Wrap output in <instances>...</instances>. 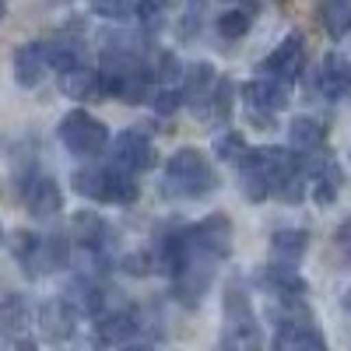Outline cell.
<instances>
[{
    "label": "cell",
    "instance_id": "obj_30",
    "mask_svg": "<svg viewBox=\"0 0 351 351\" xmlns=\"http://www.w3.org/2000/svg\"><path fill=\"white\" fill-rule=\"evenodd\" d=\"M152 106H155V112H162V116L176 112V109L183 106V88H176V84H158L155 92H152Z\"/></svg>",
    "mask_w": 351,
    "mask_h": 351
},
{
    "label": "cell",
    "instance_id": "obj_8",
    "mask_svg": "<svg viewBox=\"0 0 351 351\" xmlns=\"http://www.w3.org/2000/svg\"><path fill=\"white\" fill-rule=\"evenodd\" d=\"M243 95H246V106H250V120L260 123L263 130H274V116L281 109H288L291 102V84L281 81V77H271V74H256L243 84Z\"/></svg>",
    "mask_w": 351,
    "mask_h": 351
},
{
    "label": "cell",
    "instance_id": "obj_6",
    "mask_svg": "<svg viewBox=\"0 0 351 351\" xmlns=\"http://www.w3.org/2000/svg\"><path fill=\"white\" fill-rule=\"evenodd\" d=\"M71 183L81 197L99 200V204H134L141 197V186L134 180V172L120 165H106V169H77L71 176Z\"/></svg>",
    "mask_w": 351,
    "mask_h": 351
},
{
    "label": "cell",
    "instance_id": "obj_2",
    "mask_svg": "<svg viewBox=\"0 0 351 351\" xmlns=\"http://www.w3.org/2000/svg\"><path fill=\"white\" fill-rule=\"evenodd\" d=\"M239 186L246 193V200L260 204V200H281V204H302L306 190H309V169H306V155L291 152V148H250L239 158Z\"/></svg>",
    "mask_w": 351,
    "mask_h": 351
},
{
    "label": "cell",
    "instance_id": "obj_17",
    "mask_svg": "<svg viewBox=\"0 0 351 351\" xmlns=\"http://www.w3.org/2000/svg\"><path fill=\"white\" fill-rule=\"evenodd\" d=\"M60 92L67 99H77V102H99V99H106L102 74L92 71L88 64H77L71 71H60Z\"/></svg>",
    "mask_w": 351,
    "mask_h": 351
},
{
    "label": "cell",
    "instance_id": "obj_13",
    "mask_svg": "<svg viewBox=\"0 0 351 351\" xmlns=\"http://www.w3.org/2000/svg\"><path fill=\"white\" fill-rule=\"evenodd\" d=\"M302 67H306V43H302V36H288V39L278 43L274 53H267V60H263L256 71L260 74H271V77H281L288 84H295V77L302 74Z\"/></svg>",
    "mask_w": 351,
    "mask_h": 351
},
{
    "label": "cell",
    "instance_id": "obj_37",
    "mask_svg": "<svg viewBox=\"0 0 351 351\" xmlns=\"http://www.w3.org/2000/svg\"><path fill=\"white\" fill-rule=\"evenodd\" d=\"M0 243H4V232H0Z\"/></svg>",
    "mask_w": 351,
    "mask_h": 351
},
{
    "label": "cell",
    "instance_id": "obj_33",
    "mask_svg": "<svg viewBox=\"0 0 351 351\" xmlns=\"http://www.w3.org/2000/svg\"><path fill=\"white\" fill-rule=\"evenodd\" d=\"M165 8H169V0H144V21H158Z\"/></svg>",
    "mask_w": 351,
    "mask_h": 351
},
{
    "label": "cell",
    "instance_id": "obj_14",
    "mask_svg": "<svg viewBox=\"0 0 351 351\" xmlns=\"http://www.w3.org/2000/svg\"><path fill=\"white\" fill-rule=\"evenodd\" d=\"M271 344L278 351H324L327 337L319 334V327L313 324V316H299V319H285V324H278Z\"/></svg>",
    "mask_w": 351,
    "mask_h": 351
},
{
    "label": "cell",
    "instance_id": "obj_23",
    "mask_svg": "<svg viewBox=\"0 0 351 351\" xmlns=\"http://www.w3.org/2000/svg\"><path fill=\"white\" fill-rule=\"evenodd\" d=\"M74 239L92 256H102L109 246V225L95 211H81V215H74Z\"/></svg>",
    "mask_w": 351,
    "mask_h": 351
},
{
    "label": "cell",
    "instance_id": "obj_5",
    "mask_svg": "<svg viewBox=\"0 0 351 351\" xmlns=\"http://www.w3.org/2000/svg\"><path fill=\"white\" fill-rule=\"evenodd\" d=\"M225 330H221V344L225 348H260L263 334H260V319L253 313L246 281L239 274H232L225 285Z\"/></svg>",
    "mask_w": 351,
    "mask_h": 351
},
{
    "label": "cell",
    "instance_id": "obj_4",
    "mask_svg": "<svg viewBox=\"0 0 351 351\" xmlns=\"http://www.w3.org/2000/svg\"><path fill=\"white\" fill-rule=\"evenodd\" d=\"M221 186L215 165L197 148H180L165 158L162 169V193L169 200H204Z\"/></svg>",
    "mask_w": 351,
    "mask_h": 351
},
{
    "label": "cell",
    "instance_id": "obj_34",
    "mask_svg": "<svg viewBox=\"0 0 351 351\" xmlns=\"http://www.w3.org/2000/svg\"><path fill=\"white\" fill-rule=\"evenodd\" d=\"M228 4H236V8H246V11H256V8H260V0H228Z\"/></svg>",
    "mask_w": 351,
    "mask_h": 351
},
{
    "label": "cell",
    "instance_id": "obj_1",
    "mask_svg": "<svg viewBox=\"0 0 351 351\" xmlns=\"http://www.w3.org/2000/svg\"><path fill=\"white\" fill-rule=\"evenodd\" d=\"M155 271L172 274V295L183 306H197L204 291L211 288L218 263L232 253V221L225 215H208L197 225L176 228L158 236V243L148 250Z\"/></svg>",
    "mask_w": 351,
    "mask_h": 351
},
{
    "label": "cell",
    "instance_id": "obj_31",
    "mask_svg": "<svg viewBox=\"0 0 351 351\" xmlns=\"http://www.w3.org/2000/svg\"><path fill=\"white\" fill-rule=\"evenodd\" d=\"M200 18H204V0H186V14H183V25H180V36L183 39H193L197 36Z\"/></svg>",
    "mask_w": 351,
    "mask_h": 351
},
{
    "label": "cell",
    "instance_id": "obj_32",
    "mask_svg": "<svg viewBox=\"0 0 351 351\" xmlns=\"http://www.w3.org/2000/svg\"><path fill=\"white\" fill-rule=\"evenodd\" d=\"M334 250H337V256H341L344 267H351V218H344V221L337 225V232H334Z\"/></svg>",
    "mask_w": 351,
    "mask_h": 351
},
{
    "label": "cell",
    "instance_id": "obj_20",
    "mask_svg": "<svg viewBox=\"0 0 351 351\" xmlns=\"http://www.w3.org/2000/svg\"><path fill=\"white\" fill-rule=\"evenodd\" d=\"M77 309L67 302V299H56V302H46L39 309V324H43V334L46 341H67L74 334V324H77Z\"/></svg>",
    "mask_w": 351,
    "mask_h": 351
},
{
    "label": "cell",
    "instance_id": "obj_24",
    "mask_svg": "<svg viewBox=\"0 0 351 351\" xmlns=\"http://www.w3.org/2000/svg\"><path fill=\"white\" fill-rule=\"evenodd\" d=\"M327 141V130L319 120L313 116H295V120L288 123V148L299 152V155H309V152H319Z\"/></svg>",
    "mask_w": 351,
    "mask_h": 351
},
{
    "label": "cell",
    "instance_id": "obj_9",
    "mask_svg": "<svg viewBox=\"0 0 351 351\" xmlns=\"http://www.w3.org/2000/svg\"><path fill=\"white\" fill-rule=\"evenodd\" d=\"M112 165H120V169H127V172H148V169H155V162H158V152H155V144H152V137H148V127H130V130H123L120 137L112 141Z\"/></svg>",
    "mask_w": 351,
    "mask_h": 351
},
{
    "label": "cell",
    "instance_id": "obj_12",
    "mask_svg": "<svg viewBox=\"0 0 351 351\" xmlns=\"http://www.w3.org/2000/svg\"><path fill=\"white\" fill-rule=\"evenodd\" d=\"M306 169H309V193H313V200L319 204V208L334 204L337 193H341V186H344V172L334 162V155L327 148L309 152L306 155Z\"/></svg>",
    "mask_w": 351,
    "mask_h": 351
},
{
    "label": "cell",
    "instance_id": "obj_25",
    "mask_svg": "<svg viewBox=\"0 0 351 351\" xmlns=\"http://www.w3.org/2000/svg\"><path fill=\"white\" fill-rule=\"evenodd\" d=\"M309 250V232L306 228H278L274 236H271V260L278 263H295L306 256Z\"/></svg>",
    "mask_w": 351,
    "mask_h": 351
},
{
    "label": "cell",
    "instance_id": "obj_3",
    "mask_svg": "<svg viewBox=\"0 0 351 351\" xmlns=\"http://www.w3.org/2000/svg\"><path fill=\"white\" fill-rule=\"evenodd\" d=\"M102 88L106 99H123L130 106L137 102H152L155 92V56L148 60V46L137 36H112L102 46V60H99Z\"/></svg>",
    "mask_w": 351,
    "mask_h": 351
},
{
    "label": "cell",
    "instance_id": "obj_10",
    "mask_svg": "<svg viewBox=\"0 0 351 351\" xmlns=\"http://www.w3.org/2000/svg\"><path fill=\"white\" fill-rule=\"evenodd\" d=\"M144 337V316L134 306H120L112 313H99L95 316V344H134Z\"/></svg>",
    "mask_w": 351,
    "mask_h": 351
},
{
    "label": "cell",
    "instance_id": "obj_36",
    "mask_svg": "<svg viewBox=\"0 0 351 351\" xmlns=\"http://www.w3.org/2000/svg\"><path fill=\"white\" fill-rule=\"evenodd\" d=\"M344 309L351 313V291H348V295H344Z\"/></svg>",
    "mask_w": 351,
    "mask_h": 351
},
{
    "label": "cell",
    "instance_id": "obj_7",
    "mask_svg": "<svg viewBox=\"0 0 351 351\" xmlns=\"http://www.w3.org/2000/svg\"><path fill=\"white\" fill-rule=\"evenodd\" d=\"M56 134H60L64 148L77 158H99L109 148V127L84 109H71L56 127Z\"/></svg>",
    "mask_w": 351,
    "mask_h": 351
},
{
    "label": "cell",
    "instance_id": "obj_11",
    "mask_svg": "<svg viewBox=\"0 0 351 351\" xmlns=\"http://www.w3.org/2000/svg\"><path fill=\"white\" fill-rule=\"evenodd\" d=\"M18 193L25 200V208L36 218H49V215H56L64 208V193H60V186H56V180L46 176V172H39V169H28L21 176Z\"/></svg>",
    "mask_w": 351,
    "mask_h": 351
},
{
    "label": "cell",
    "instance_id": "obj_27",
    "mask_svg": "<svg viewBox=\"0 0 351 351\" xmlns=\"http://www.w3.org/2000/svg\"><path fill=\"white\" fill-rule=\"evenodd\" d=\"M92 11L109 21H144V0H92Z\"/></svg>",
    "mask_w": 351,
    "mask_h": 351
},
{
    "label": "cell",
    "instance_id": "obj_19",
    "mask_svg": "<svg viewBox=\"0 0 351 351\" xmlns=\"http://www.w3.org/2000/svg\"><path fill=\"white\" fill-rule=\"evenodd\" d=\"M46 71H53L46 56V43H25L14 53V77L21 88H36L46 77Z\"/></svg>",
    "mask_w": 351,
    "mask_h": 351
},
{
    "label": "cell",
    "instance_id": "obj_35",
    "mask_svg": "<svg viewBox=\"0 0 351 351\" xmlns=\"http://www.w3.org/2000/svg\"><path fill=\"white\" fill-rule=\"evenodd\" d=\"M4 14H8V4H4V0H0V21H4Z\"/></svg>",
    "mask_w": 351,
    "mask_h": 351
},
{
    "label": "cell",
    "instance_id": "obj_16",
    "mask_svg": "<svg viewBox=\"0 0 351 351\" xmlns=\"http://www.w3.org/2000/svg\"><path fill=\"white\" fill-rule=\"evenodd\" d=\"M253 281L267 291V295H306L309 291V285H306V278L291 267V263H267V267H260L256 274H253Z\"/></svg>",
    "mask_w": 351,
    "mask_h": 351
},
{
    "label": "cell",
    "instance_id": "obj_26",
    "mask_svg": "<svg viewBox=\"0 0 351 351\" xmlns=\"http://www.w3.org/2000/svg\"><path fill=\"white\" fill-rule=\"evenodd\" d=\"M316 8L330 39H344L351 32V0H316Z\"/></svg>",
    "mask_w": 351,
    "mask_h": 351
},
{
    "label": "cell",
    "instance_id": "obj_15",
    "mask_svg": "<svg viewBox=\"0 0 351 351\" xmlns=\"http://www.w3.org/2000/svg\"><path fill=\"white\" fill-rule=\"evenodd\" d=\"M313 92L324 95L327 102H337V99L351 95V64L341 60L337 53L324 56V64H319V71L313 77Z\"/></svg>",
    "mask_w": 351,
    "mask_h": 351
},
{
    "label": "cell",
    "instance_id": "obj_22",
    "mask_svg": "<svg viewBox=\"0 0 351 351\" xmlns=\"http://www.w3.org/2000/svg\"><path fill=\"white\" fill-rule=\"evenodd\" d=\"M77 313H84V316H99L102 309H106V288L95 281V278H74L71 285H67V295H64Z\"/></svg>",
    "mask_w": 351,
    "mask_h": 351
},
{
    "label": "cell",
    "instance_id": "obj_29",
    "mask_svg": "<svg viewBox=\"0 0 351 351\" xmlns=\"http://www.w3.org/2000/svg\"><path fill=\"white\" fill-rule=\"evenodd\" d=\"M246 152H250V148H246V137H243L239 130H225V134L215 137V155H218L221 162L239 165V158H243Z\"/></svg>",
    "mask_w": 351,
    "mask_h": 351
},
{
    "label": "cell",
    "instance_id": "obj_21",
    "mask_svg": "<svg viewBox=\"0 0 351 351\" xmlns=\"http://www.w3.org/2000/svg\"><path fill=\"white\" fill-rule=\"evenodd\" d=\"M218 77H221V74H218L211 64H193V67H186V71H183V77H180L183 102H186L190 109H197L204 99H208V95L215 92Z\"/></svg>",
    "mask_w": 351,
    "mask_h": 351
},
{
    "label": "cell",
    "instance_id": "obj_18",
    "mask_svg": "<svg viewBox=\"0 0 351 351\" xmlns=\"http://www.w3.org/2000/svg\"><path fill=\"white\" fill-rule=\"evenodd\" d=\"M232 99H236V84H232L228 77H218L215 92L193 109V116L204 127H225L232 120Z\"/></svg>",
    "mask_w": 351,
    "mask_h": 351
},
{
    "label": "cell",
    "instance_id": "obj_28",
    "mask_svg": "<svg viewBox=\"0 0 351 351\" xmlns=\"http://www.w3.org/2000/svg\"><path fill=\"white\" fill-rule=\"evenodd\" d=\"M250 25H253V11L232 4L225 14H218V36H221L225 43H236V39H243V36L250 32Z\"/></svg>",
    "mask_w": 351,
    "mask_h": 351
}]
</instances>
